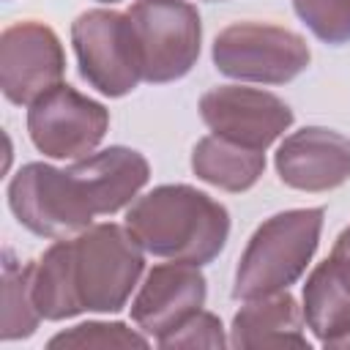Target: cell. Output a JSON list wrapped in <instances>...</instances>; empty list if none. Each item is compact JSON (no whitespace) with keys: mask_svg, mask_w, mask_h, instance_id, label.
<instances>
[{"mask_svg":"<svg viewBox=\"0 0 350 350\" xmlns=\"http://www.w3.org/2000/svg\"><path fill=\"white\" fill-rule=\"evenodd\" d=\"M304 309L290 295V290L260 295L243 301L230 325L232 347H306L309 339L304 334Z\"/></svg>","mask_w":350,"mask_h":350,"instance_id":"cell-14","label":"cell"},{"mask_svg":"<svg viewBox=\"0 0 350 350\" xmlns=\"http://www.w3.org/2000/svg\"><path fill=\"white\" fill-rule=\"evenodd\" d=\"M126 227L148 254L202 268L230 238V211L189 183H164L129 205Z\"/></svg>","mask_w":350,"mask_h":350,"instance_id":"cell-1","label":"cell"},{"mask_svg":"<svg viewBox=\"0 0 350 350\" xmlns=\"http://www.w3.org/2000/svg\"><path fill=\"white\" fill-rule=\"evenodd\" d=\"M304 320L323 347H336L350 336V265L328 254L312 268L304 284Z\"/></svg>","mask_w":350,"mask_h":350,"instance_id":"cell-15","label":"cell"},{"mask_svg":"<svg viewBox=\"0 0 350 350\" xmlns=\"http://www.w3.org/2000/svg\"><path fill=\"white\" fill-rule=\"evenodd\" d=\"M219 74L257 85H284L306 71L312 52L301 33L271 22H235L211 46Z\"/></svg>","mask_w":350,"mask_h":350,"instance_id":"cell-4","label":"cell"},{"mask_svg":"<svg viewBox=\"0 0 350 350\" xmlns=\"http://www.w3.org/2000/svg\"><path fill=\"white\" fill-rule=\"evenodd\" d=\"M208 298V282L194 262H159L148 271L131 301V320L156 342L194 317Z\"/></svg>","mask_w":350,"mask_h":350,"instance_id":"cell-11","label":"cell"},{"mask_svg":"<svg viewBox=\"0 0 350 350\" xmlns=\"http://www.w3.org/2000/svg\"><path fill=\"white\" fill-rule=\"evenodd\" d=\"M211 3H216V0H211Z\"/></svg>","mask_w":350,"mask_h":350,"instance_id":"cell-24","label":"cell"},{"mask_svg":"<svg viewBox=\"0 0 350 350\" xmlns=\"http://www.w3.org/2000/svg\"><path fill=\"white\" fill-rule=\"evenodd\" d=\"M79 77L109 98L129 96L142 82L134 27L126 11L93 8L71 22Z\"/></svg>","mask_w":350,"mask_h":350,"instance_id":"cell-6","label":"cell"},{"mask_svg":"<svg viewBox=\"0 0 350 350\" xmlns=\"http://www.w3.org/2000/svg\"><path fill=\"white\" fill-rule=\"evenodd\" d=\"M96 3H120V0H96Z\"/></svg>","mask_w":350,"mask_h":350,"instance_id":"cell-23","label":"cell"},{"mask_svg":"<svg viewBox=\"0 0 350 350\" xmlns=\"http://www.w3.org/2000/svg\"><path fill=\"white\" fill-rule=\"evenodd\" d=\"M336 347H350V336H345V339H342V342H339Z\"/></svg>","mask_w":350,"mask_h":350,"instance_id":"cell-22","label":"cell"},{"mask_svg":"<svg viewBox=\"0 0 350 350\" xmlns=\"http://www.w3.org/2000/svg\"><path fill=\"white\" fill-rule=\"evenodd\" d=\"M8 208L16 221L38 238H68L88 230L96 219L79 183L66 170L30 161L8 180Z\"/></svg>","mask_w":350,"mask_h":350,"instance_id":"cell-7","label":"cell"},{"mask_svg":"<svg viewBox=\"0 0 350 350\" xmlns=\"http://www.w3.org/2000/svg\"><path fill=\"white\" fill-rule=\"evenodd\" d=\"M49 350H148L150 339L148 334H139L129 328L126 323H101V320H88L79 323L68 331L55 334L46 342Z\"/></svg>","mask_w":350,"mask_h":350,"instance_id":"cell-18","label":"cell"},{"mask_svg":"<svg viewBox=\"0 0 350 350\" xmlns=\"http://www.w3.org/2000/svg\"><path fill=\"white\" fill-rule=\"evenodd\" d=\"M276 175L295 191H331L350 180V139L325 126H304L282 139L273 156Z\"/></svg>","mask_w":350,"mask_h":350,"instance_id":"cell-12","label":"cell"},{"mask_svg":"<svg viewBox=\"0 0 350 350\" xmlns=\"http://www.w3.org/2000/svg\"><path fill=\"white\" fill-rule=\"evenodd\" d=\"M293 8L323 44H350V0H293Z\"/></svg>","mask_w":350,"mask_h":350,"instance_id":"cell-19","label":"cell"},{"mask_svg":"<svg viewBox=\"0 0 350 350\" xmlns=\"http://www.w3.org/2000/svg\"><path fill=\"white\" fill-rule=\"evenodd\" d=\"M68 172L79 183L90 211L96 216H112L120 208L131 205L142 186L150 180L148 159L126 145H109L93 150L85 159H77Z\"/></svg>","mask_w":350,"mask_h":350,"instance_id":"cell-13","label":"cell"},{"mask_svg":"<svg viewBox=\"0 0 350 350\" xmlns=\"http://www.w3.org/2000/svg\"><path fill=\"white\" fill-rule=\"evenodd\" d=\"M66 241V268L74 304L82 312L115 314L145 271V249L126 224L101 221Z\"/></svg>","mask_w":350,"mask_h":350,"instance_id":"cell-2","label":"cell"},{"mask_svg":"<svg viewBox=\"0 0 350 350\" xmlns=\"http://www.w3.org/2000/svg\"><path fill=\"white\" fill-rule=\"evenodd\" d=\"M134 27L142 82L164 85L186 77L202 46L200 11L186 0H137L126 11Z\"/></svg>","mask_w":350,"mask_h":350,"instance_id":"cell-5","label":"cell"},{"mask_svg":"<svg viewBox=\"0 0 350 350\" xmlns=\"http://www.w3.org/2000/svg\"><path fill=\"white\" fill-rule=\"evenodd\" d=\"M109 131V109L60 82L27 107V134L49 159H85Z\"/></svg>","mask_w":350,"mask_h":350,"instance_id":"cell-8","label":"cell"},{"mask_svg":"<svg viewBox=\"0 0 350 350\" xmlns=\"http://www.w3.org/2000/svg\"><path fill=\"white\" fill-rule=\"evenodd\" d=\"M63 77L66 52L49 25L25 19L0 33V90L11 104L30 107Z\"/></svg>","mask_w":350,"mask_h":350,"instance_id":"cell-9","label":"cell"},{"mask_svg":"<svg viewBox=\"0 0 350 350\" xmlns=\"http://www.w3.org/2000/svg\"><path fill=\"white\" fill-rule=\"evenodd\" d=\"M33 265L19 262L11 249L3 252V314H0V339H27L36 334L44 320L33 301Z\"/></svg>","mask_w":350,"mask_h":350,"instance_id":"cell-17","label":"cell"},{"mask_svg":"<svg viewBox=\"0 0 350 350\" xmlns=\"http://www.w3.org/2000/svg\"><path fill=\"white\" fill-rule=\"evenodd\" d=\"M191 172L221 191H249L265 172V150L235 145L224 137L208 134L191 150Z\"/></svg>","mask_w":350,"mask_h":350,"instance_id":"cell-16","label":"cell"},{"mask_svg":"<svg viewBox=\"0 0 350 350\" xmlns=\"http://www.w3.org/2000/svg\"><path fill=\"white\" fill-rule=\"evenodd\" d=\"M323 216V208H290L265 219L241 252L232 298L249 301L290 290L317 252Z\"/></svg>","mask_w":350,"mask_h":350,"instance_id":"cell-3","label":"cell"},{"mask_svg":"<svg viewBox=\"0 0 350 350\" xmlns=\"http://www.w3.org/2000/svg\"><path fill=\"white\" fill-rule=\"evenodd\" d=\"M200 118L211 134L252 150H268L293 126L284 98L246 85H219L202 93Z\"/></svg>","mask_w":350,"mask_h":350,"instance_id":"cell-10","label":"cell"},{"mask_svg":"<svg viewBox=\"0 0 350 350\" xmlns=\"http://www.w3.org/2000/svg\"><path fill=\"white\" fill-rule=\"evenodd\" d=\"M164 350H180V347H211V350H221L224 345H230V339L224 336V325L213 312L200 309L194 317H189L178 331L167 334L164 339L156 342Z\"/></svg>","mask_w":350,"mask_h":350,"instance_id":"cell-20","label":"cell"},{"mask_svg":"<svg viewBox=\"0 0 350 350\" xmlns=\"http://www.w3.org/2000/svg\"><path fill=\"white\" fill-rule=\"evenodd\" d=\"M331 254H336L339 260H345L347 265H350V224L336 235V241H334V249H331Z\"/></svg>","mask_w":350,"mask_h":350,"instance_id":"cell-21","label":"cell"}]
</instances>
